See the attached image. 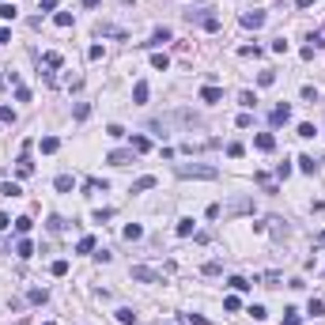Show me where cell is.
Instances as JSON below:
<instances>
[{
    "label": "cell",
    "mask_w": 325,
    "mask_h": 325,
    "mask_svg": "<svg viewBox=\"0 0 325 325\" xmlns=\"http://www.w3.org/2000/svg\"><path fill=\"white\" fill-rule=\"evenodd\" d=\"M178 178H216V167H200V163H182Z\"/></svg>",
    "instance_id": "cell-1"
},
{
    "label": "cell",
    "mask_w": 325,
    "mask_h": 325,
    "mask_svg": "<svg viewBox=\"0 0 325 325\" xmlns=\"http://www.w3.org/2000/svg\"><path fill=\"white\" fill-rule=\"evenodd\" d=\"M132 280H140V283H159V272L148 269V265H132Z\"/></svg>",
    "instance_id": "cell-2"
},
{
    "label": "cell",
    "mask_w": 325,
    "mask_h": 325,
    "mask_svg": "<svg viewBox=\"0 0 325 325\" xmlns=\"http://www.w3.org/2000/svg\"><path fill=\"white\" fill-rule=\"evenodd\" d=\"M269 121H272V125H287V121H291V106H287V102H280V106H272Z\"/></svg>",
    "instance_id": "cell-3"
},
{
    "label": "cell",
    "mask_w": 325,
    "mask_h": 325,
    "mask_svg": "<svg viewBox=\"0 0 325 325\" xmlns=\"http://www.w3.org/2000/svg\"><path fill=\"white\" fill-rule=\"evenodd\" d=\"M132 155H136L132 148H117V152H110V155H106V163H113V167H125V163H132Z\"/></svg>",
    "instance_id": "cell-4"
},
{
    "label": "cell",
    "mask_w": 325,
    "mask_h": 325,
    "mask_svg": "<svg viewBox=\"0 0 325 325\" xmlns=\"http://www.w3.org/2000/svg\"><path fill=\"white\" fill-rule=\"evenodd\" d=\"M246 212H254V200L250 197H235L231 208H227V216H246Z\"/></svg>",
    "instance_id": "cell-5"
},
{
    "label": "cell",
    "mask_w": 325,
    "mask_h": 325,
    "mask_svg": "<svg viewBox=\"0 0 325 325\" xmlns=\"http://www.w3.org/2000/svg\"><path fill=\"white\" fill-rule=\"evenodd\" d=\"M238 23H242V27H250V30H261V27H265V12H242Z\"/></svg>",
    "instance_id": "cell-6"
},
{
    "label": "cell",
    "mask_w": 325,
    "mask_h": 325,
    "mask_svg": "<svg viewBox=\"0 0 325 325\" xmlns=\"http://www.w3.org/2000/svg\"><path fill=\"white\" fill-rule=\"evenodd\" d=\"M15 174H19V178H30V174H34V163H30V152H19V167H15Z\"/></svg>",
    "instance_id": "cell-7"
},
{
    "label": "cell",
    "mask_w": 325,
    "mask_h": 325,
    "mask_svg": "<svg viewBox=\"0 0 325 325\" xmlns=\"http://www.w3.org/2000/svg\"><path fill=\"white\" fill-rule=\"evenodd\" d=\"M219 99H223V91H219V87H212V84L200 87V102H212V106H216Z\"/></svg>",
    "instance_id": "cell-8"
},
{
    "label": "cell",
    "mask_w": 325,
    "mask_h": 325,
    "mask_svg": "<svg viewBox=\"0 0 325 325\" xmlns=\"http://www.w3.org/2000/svg\"><path fill=\"white\" fill-rule=\"evenodd\" d=\"M257 152H272V148H276V136H272V132H257Z\"/></svg>",
    "instance_id": "cell-9"
},
{
    "label": "cell",
    "mask_w": 325,
    "mask_h": 325,
    "mask_svg": "<svg viewBox=\"0 0 325 325\" xmlns=\"http://www.w3.org/2000/svg\"><path fill=\"white\" fill-rule=\"evenodd\" d=\"M163 42H170V30L167 27H159L155 34H152V42H144V45H148V49H155V45H163Z\"/></svg>",
    "instance_id": "cell-10"
},
{
    "label": "cell",
    "mask_w": 325,
    "mask_h": 325,
    "mask_svg": "<svg viewBox=\"0 0 325 325\" xmlns=\"http://www.w3.org/2000/svg\"><path fill=\"white\" fill-rule=\"evenodd\" d=\"M144 189H155V178H152V174H144V178L132 182V193H144Z\"/></svg>",
    "instance_id": "cell-11"
},
{
    "label": "cell",
    "mask_w": 325,
    "mask_h": 325,
    "mask_svg": "<svg viewBox=\"0 0 325 325\" xmlns=\"http://www.w3.org/2000/svg\"><path fill=\"white\" fill-rule=\"evenodd\" d=\"M148 95H152V87L144 84V80H140L136 87H132V102H148Z\"/></svg>",
    "instance_id": "cell-12"
},
{
    "label": "cell",
    "mask_w": 325,
    "mask_h": 325,
    "mask_svg": "<svg viewBox=\"0 0 325 325\" xmlns=\"http://www.w3.org/2000/svg\"><path fill=\"white\" fill-rule=\"evenodd\" d=\"M117 322L121 325H136V310H132V306H121V310H117Z\"/></svg>",
    "instance_id": "cell-13"
},
{
    "label": "cell",
    "mask_w": 325,
    "mask_h": 325,
    "mask_svg": "<svg viewBox=\"0 0 325 325\" xmlns=\"http://www.w3.org/2000/svg\"><path fill=\"white\" fill-rule=\"evenodd\" d=\"M132 152H136V155L152 152V140H148V136H132Z\"/></svg>",
    "instance_id": "cell-14"
},
{
    "label": "cell",
    "mask_w": 325,
    "mask_h": 325,
    "mask_svg": "<svg viewBox=\"0 0 325 325\" xmlns=\"http://www.w3.org/2000/svg\"><path fill=\"white\" fill-rule=\"evenodd\" d=\"M27 299H30V303H38V306H42L45 299H49V291H45V287H30V291H27Z\"/></svg>",
    "instance_id": "cell-15"
},
{
    "label": "cell",
    "mask_w": 325,
    "mask_h": 325,
    "mask_svg": "<svg viewBox=\"0 0 325 325\" xmlns=\"http://www.w3.org/2000/svg\"><path fill=\"white\" fill-rule=\"evenodd\" d=\"M167 65H170L167 53H152V68H155V72H167Z\"/></svg>",
    "instance_id": "cell-16"
},
{
    "label": "cell",
    "mask_w": 325,
    "mask_h": 325,
    "mask_svg": "<svg viewBox=\"0 0 325 325\" xmlns=\"http://www.w3.org/2000/svg\"><path fill=\"white\" fill-rule=\"evenodd\" d=\"M299 170H303V174H314V170H318L314 155H299Z\"/></svg>",
    "instance_id": "cell-17"
},
{
    "label": "cell",
    "mask_w": 325,
    "mask_h": 325,
    "mask_svg": "<svg viewBox=\"0 0 325 325\" xmlns=\"http://www.w3.org/2000/svg\"><path fill=\"white\" fill-rule=\"evenodd\" d=\"M19 193H23V189L15 182H0V197H19Z\"/></svg>",
    "instance_id": "cell-18"
},
{
    "label": "cell",
    "mask_w": 325,
    "mask_h": 325,
    "mask_svg": "<svg viewBox=\"0 0 325 325\" xmlns=\"http://www.w3.org/2000/svg\"><path fill=\"white\" fill-rule=\"evenodd\" d=\"M91 250H95V238L91 235H84V238L76 242V254H91Z\"/></svg>",
    "instance_id": "cell-19"
},
{
    "label": "cell",
    "mask_w": 325,
    "mask_h": 325,
    "mask_svg": "<svg viewBox=\"0 0 325 325\" xmlns=\"http://www.w3.org/2000/svg\"><path fill=\"white\" fill-rule=\"evenodd\" d=\"M72 117H76V121H87V117H91V106H87V102H76Z\"/></svg>",
    "instance_id": "cell-20"
},
{
    "label": "cell",
    "mask_w": 325,
    "mask_h": 325,
    "mask_svg": "<svg viewBox=\"0 0 325 325\" xmlns=\"http://www.w3.org/2000/svg\"><path fill=\"white\" fill-rule=\"evenodd\" d=\"M227 283H231L235 291H250V287H254V283L246 280V276H231V280H227Z\"/></svg>",
    "instance_id": "cell-21"
},
{
    "label": "cell",
    "mask_w": 325,
    "mask_h": 325,
    "mask_svg": "<svg viewBox=\"0 0 325 325\" xmlns=\"http://www.w3.org/2000/svg\"><path fill=\"white\" fill-rule=\"evenodd\" d=\"M57 148H61V140H57V136H42V152H45V155H53Z\"/></svg>",
    "instance_id": "cell-22"
},
{
    "label": "cell",
    "mask_w": 325,
    "mask_h": 325,
    "mask_svg": "<svg viewBox=\"0 0 325 325\" xmlns=\"http://www.w3.org/2000/svg\"><path fill=\"white\" fill-rule=\"evenodd\" d=\"M30 227H34V219H30V216H19V219H15V231H19V235H27Z\"/></svg>",
    "instance_id": "cell-23"
},
{
    "label": "cell",
    "mask_w": 325,
    "mask_h": 325,
    "mask_svg": "<svg viewBox=\"0 0 325 325\" xmlns=\"http://www.w3.org/2000/svg\"><path fill=\"white\" fill-rule=\"evenodd\" d=\"M15 254H19V257H23V261H27V257L34 254V246H30L27 238H19V246H15Z\"/></svg>",
    "instance_id": "cell-24"
},
{
    "label": "cell",
    "mask_w": 325,
    "mask_h": 325,
    "mask_svg": "<svg viewBox=\"0 0 325 325\" xmlns=\"http://www.w3.org/2000/svg\"><path fill=\"white\" fill-rule=\"evenodd\" d=\"M15 15H19V12H15V4H12V0H4V4H0V19H15Z\"/></svg>",
    "instance_id": "cell-25"
},
{
    "label": "cell",
    "mask_w": 325,
    "mask_h": 325,
    "mask_svg": "<svg viewBox=\"0 0 325 325\" xmlns=\"http://www.w3.org/2000/svg\"><path fill=\"white\" fill-rule=\"evenodd\" d=\"M57 189H61V193H68V189H72V174H57Z\"/></svg>",
    "instance_id": "cell-26"
},
{
    "label": "cell",
    "mask_w": 325,
    "mask_h": 325,
    "mask_svg": "<svg viewBox=\"0 0 325 325\" xmlns=\"http://www.w3.org/2000/svg\"><path fill=\"white\" fill-rule=\"evenodd\" d=\"M250 318H254V322H265V318H269V310H265L261 303H254V306H250Z\"/></svg>",
    "instance_id": "cell-27"
},
{
    "label": "cell",
    "mask_w": 325,
    "mask_h": 325,
    "mask_svg": "<svg viewBox=\"0 0 325 325\" xmlns=\"http://www.w3.org/2000/svg\"><path fill=\"white\" fill-rule=\"evenodd\" d=\"M42 65L45 68H61V53H42Z\"/></svg>",
    "instance_id": "cell-28"
},
{
    "label": "cell",
    "mask_w": 325,
    "mask_h": 325,
    "mask_svg": "<svg viewBox=\"0 0 325 325\" xmlns=\"http://www.w3.org/2000/svg\"><path fill=\"white\" fill-rule=\"evenodd\" d=\"M310 42H314V49H325V23L318 27V34H310Z\"/></svg>",
    "instance_id": "cell-29"
},
{
    "label": "cell",
    "mask_w": 325,
    "mask_h": 325,
    "mask_svg": "<svg viewBox=\"0 0 325 325\" xmlns=\"http://www.w3.org/2000/svg\"><path fill=\"white\" fill-rule=\"evenodd\" d=\"M242 152H246V148H242L238 140H231V144H227V155H231V159H242Z\"/></svg>",
    "instance_id": "cell-30"
},
{
    "label": "cell",
    "mask_w": 325,
    "mask_h": 325,
    "mask_svg": "<svg viewBox=\"0 0 325 325\" xmlns=\"http://www.w3.org/2000/svg\"><path fill=\"white\" fill-rule=\"evenodd\" d=\"M178 235L189 238V235H193V219H178Z\"/></svg>",
    "instance_id": "cell-31"
},
{
    "label": "cell",
    "mask_w": 325,
    "mask_h": 325,
    "mask_svg": "<svg viewBox=\"0 0 325 325\" xmlns=\"http://www.w3.org/2000/svg\"><path fill=\"white\" fill-rule=\"evenodd\" d=\"M140 235H144V227H140V223H129V227H125V238H129V242L140 238Z\"/></svg>",
    "instance_id": "cell-32"
},
{
    "label": "cell",
    "mask_w": 325,
    "mask_h": 325,
    "mask_svg": "<svg viewBox=\"0 0 325 325\" xmlns=\"http://www.w3.org/2000/svg\"><path fill=\"white\" fill-rule=\"evenodd\" d=\"M53 23H57V27H72V12H57Z\"/></svg>",
    "instance_id": "cell-33"
},
{
    "label": "cell",
    "mask_w": 325,
    "mask_h": 325,
    "mask_svg": "<svg viewBox=\"0 0 325 325\" xmlns=\"http://www.w3.org/2000/svg\"><path fill=\"white\" fill-rule=\"evenodd\" d=\"M306 314H325V299H310V306H306Z\"/></svg>",
    "instance_id": "cell-34"
},
{
    "label": "cell",
    "mask_w": 325,
    "mask_h": 325,
    "mask_svg": "<svg viewBox=\"0 0 325 325\" xmlns=\"http://www.w3.org/2000/svg\"><path fill=\"white\" fill-rule=\"evenodd\" d=\"M257 84H261V87H272V84H276V72H261V76H257Z\"/></svg>",
    "instance_id": "cell-35"
},
{
    "label": "cell",
    "mask_w": 325,
    "mask_h": 325,
    "mask_svg": "<svg viewBox=\"0 0 325 325\" xmlns=\"http://www.w3.org/2000/svg\"><path fill=\"white\" fill-rule=\"evenodd\" d=\"M0 121H4V125H12V121H15V110H12V106H0Z\"/></svg>",
    "instance_id": "cell-36"
},
{
    "label": "cell",
    "mask_w": 325,
    "mask_h": 325,
    "mask_svg": "<svg viewBox=\"0 0 325 325\" xmlns=\"http://www.w3.org/2000/svg\"><path fill=\"white\" fill-rule=\"evenodd\" d=\"M238 102H242V106H246V110H254V91H242V95H238Z\"/></svg>",
    "instance_id": "cell-37"
},
{
    "label": "cell",
    "mask_w": 325,
    "mask_h": 325,
    "mask_svg": "<svg viewBox=\"0 0 325 325\" xmlns=\"http://www.w3.org/2000/svg\"><path fill=\"white\" fill-rule=\"evenodd\" d=\"M200 27H204V30H219V19H216V15H204V19H200Z\"/></svg>",
    "instance_id": "cell-38"
},
{
    "label": "cell",
    "mask_w": 325,
    "mask_h": 325,
    "mask_svg": "<svg viewBox=\"0 0 325 325\" xmlns=\"http://www.w3.org/2000/svg\"><path fill=\"white\" fill-rule=\"evenodd\" d=\"M238 306H242V303H238V295H227V299H223V310H231V314H235Z\"/></svg>",
    "instance_id": "cell-39"
},
{
    "label": "cell",
    "mask_w": 325,
    "mask_h": 325,
    "mask_svg": "<svg viewBox=\"0 0 325 325\" xmlns=\"http://www.w3.org/2000/svg\"><path fill=\"white\" fill-rule=\"evenodd\" d=\"M49 272H53V276H65V272H68V261H53V265H49Z\"/></svg>",
    "instance_id": "cell-40"
},
{
    "label": "cell",
    "mask_w": 325,
    "mask_h": 325,
    "mask_svg": "<svg viewBox=\"0 0 325 325\" xmlns=\"http://www.w3.org/2000/svg\"><path fill=\"white\" fill-rule=\"evenodd\" d=\"M238 57H261V45H242Z\"/></svg>",
    "instance_id": "cell-41"
},
{
    "label": "cell",
    "mask_w": 325,
    "mask_h": 325,
    "mask_svg": "<svg viewBox=\"0 0 325 325\" xmlns=\"http://www.w3.org/2000/svg\"><path fill=\"white\" fill-rule=\"evenodd\" d=\"M299 322H303V314H299V310H287V314H283V325H299Z\"/></svg>",
    "instance_id": "cell-42"
},
{
    "label": "cell",
    "mask_w": 325,
    "mask_h": 325,
    "mask_svg": "<svg viewBox=\"0 0 325 325\" xmlns=\"http://www.w3.org/2000/svg\"><path fill=\"white\" fill-rule=\"evenodd\" d=\"M299 136H303V140H310V136H314V125H310V121H303V125H299Z\"/></svg>",
    "instance_id": "cell-43"
},
{
    "label": "cell",
    "mask_w": 325,
    "mask_h": 325,
    "mask_svg": "<svg viewBox=\"0 0 325 325\" xmlns=\"http://www.w3.org/2000/svg\"><path fill=\"white\" fill-rule=\"evenodd\" d=\"M15 102H30V91H27V87H23V84L15 87Z\"/></svg>",
    "instance_id": "cell-44"
},
{
    "label": "cell",
    "mask_w": 325,
    "mask_h": 325,
    "mask_svg": "<svg viewBox=\"0 0 325 325\" xmlns=\"http://www.w3.org/2000/svg\"><path fill=\"white\" fill-rule=\"evenodd\" d=\"M254 178H257V185H265V189H269V193H272V182H269V174H265V170H257Z\"/></svg>",
    "instance_id": "cell-45"
},
{
    "label": "cell",
    "mask_w": 325,
    "mask_h": 325,
    "mask_svg": "<svg viewBox=\"0 0 325 325\" xmlns=\"http://www.w3.org/2000/svg\"><path fill=\"white\" fill-rule=\"evenodd\" d=\"M261 280H265V287H276V283H280V272H265Z\"/></svg>",
    "instance_id": "cell-46"
},
{
    "label": "cell",
    "mask_w": 325,
    "mask_h": 325,
    "mask_svg": "<svg viewBox=\"0 0 325 325\" xmlns=\"http://www.w3.org/2000/svg\"><path fill=\"white\" fill-rule=\"evenodd\" d=\"M49 231H53V235H61V231H65V219H61V216H53V219H49Z\"/></svg>",
    "instance_id": "cell-47"
},
{
    "label": "cell",
    "mask_w": 325,
    "mask_h": 325,
    "mask_svg": "<svg viewBox=\"0 0 325 325\" xmlns=\"http://www.w3.org/2000/svg\"><path fill=\"white\" fill-rule=\"evenodd\" d=\"M106 136H113V140H121V136H125V129H121V125H110V129H106Z\"/></svg>",
    "instance_id": "cell-48"
},
{
    "label": "cell",
    "mask_w": 325,
    "mask_h": 325,
    "mask_svg": "<svg viewBox=\"0 0 325 325\" xmlns=\"http://www.w3.org/2000/svg\"><path fill=\"white\" fill-rule=\"evenodd\" d=\"M303 99H306V102H318V87H303Z\"/></svg>",
    "instance_id": "cell-49"
},
{
    "label": "cell",
    "mask_w": 325,
    "mask_h": 325,
    "mask_svg": "<svg viewBox=\"0 0 325 325\" xmlns=\"http://www.w3.org/2000/svg\"><path fill=\"white\" fill-rule=\"evenodd\" d=\"M204 276H219V261H208L204 265Z\"/></svg>",
    "instance_id": "cell-50"
},
{
    "label": "cell",
    "mask_w": 325,
    "mask_h": 325,
    "mask_svg": "<svg viewBox=\"0 0 325 325\" xmlns=\"http://www.w3.org/2000/svg\"><path fill=\"white\" fill-rule=\"evenodd\" d=\"M185 318H189V322H193V325H212V322H208V318H204V314H185Z\"/></svg>",
    "instance_id": "cell-51"
},
{
    "label": "cell",
    "mask_w": 325,
    "mask_h": 325,
    "mask_svg": "<svg viewBox=\"0 0 325 325\" xmlns=\"http://www.w3.org/2000/svg\"><path fill=\"white\" fill-rule=\"evenodd\" d=\"M110 216H113L110 208H102V212H95V216H91V219H95V223H106V219H110Z\"/></svg>",
    "instance_id": "cell-52"
},
{
    "label": "cell",
    "mask_w": 325,
    "mask_h": 325,
    "mask_svg": "<svg viewBox=\"0 0 325 325\" xmlns=\"http://www.w3.org/2000/svg\"><path fill=\"white\" fill-rule=\"evenodd\" d=\"M272 53L283 57V53H287V42H283V38H276V42H272Z\"/></svg>",
    "instance_id": "cell-53"
},
{
    "label": "cell",
    "mask_w": 325,
    "mask_h": 325,
    "mask_svg": "<svg viewBox=\"0 0 325 325\" xmlns=\"http://www.w3.org/2000/svg\"><path fill=\"white\" fill-rule=\"evenodd\" d=\"M4 42H12V30H8V27H0V45H4Z\"/></svg>",
    "instance_id": "cell-54"
},
{
    "label": "cell",
    "mask_w": 325,
    "mask_h": 325,
    "mask_svg": "<svg viewBox=\"0 0 325 325\" xmlns=\"http://www.w3.org/2000/svg\"><path fill=\"white\" fill-rule=\"evenodd\" d=\"M57 4H61V0H42V12H53Z\"/></svg>",
    "instance_id": "cell-55"
},
{
    "label": "cell",
    "mask_w": 325,
    "mask_h": 325,
    "mask_svg": "<svg viewBox=\"0 0 325 325\" xmlns=\"http://www.w3.org/2000/svg\"><path fill=\"white\" fill-rule=\"evenodd\" d=\"M8 227H12V219H8V216L0 212V231H8Z\"/></svg>",
    "instance_id": "cell-56"
},
{
    "label": "cell",
    "mask_w": 325,
    "mask_h": 325,
    "mask_svg": "<svg viewBox=\"0 0 325 325\" xmlns=\"http://www.w3.org/2000/svg\"><path fill=\"white\" fill-rule=\"evenodd\" d=\"M299 8H314V0H295Z\"/></svg>",
    "instance_id": "cell-57"
},
{
    "label": "cell",
    "mask_w": 325,
    "mask_h": 325,
    "mask_svg": "<svg viewBox=\"0 0 325 325\" xmlns=\"http://www.w3.org/2000/svg\"><path fill=\"white\" fill-rule=\"evenodd\" d=\"M102 0H84V8H99Z\"/></svg>",
    "instance_id": "cell-58"
},
{
    "label": "cell",
    "mask_w": 325,
    "mask_h": 325,
    "mask_svg": "<svg viewBox=\"0 0 325 325\" xmlns=\"http://www.w3.org/2000/svg\"><path fill=\"white\" fill-rule=\"evenodd\" d=\"M318 238H322V242H325V231H322V235H318Z\"/></svg>",
    "instance_id": "cell-59"
},
{
    "label": "cell",
    "mask_w": 325,
    "mask_h": 325,
    "mask_svg": "<svg viewBox=\"0 0 325 325\" xmlns=\"http://www.w3.org/2000/svg\"><path fill=\"white\" fill-rule=\"evenodd\" d=\"M45 325H57V322H45Z\"/></svg>",
    "instance_id": "cell-60"
}]
</instances>
